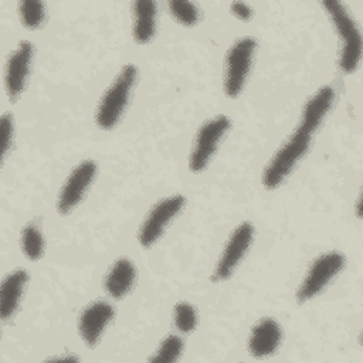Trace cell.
Instances as JSON below:
<instances>
[{
	"instance_id": "19",
	"label": "cell",
	"mask_w": 363,
	"mask_h": 363,
	"mask_svg": "<svg viewBox=\"0 0 363 363\" xmlns=\"http://www.w3.org/2000/svg\"><path fill=\"white\" fill-rule=\"evenodd\" d=\"M173 325L177 332L183 335L194 332L199 325V313L196 306L187 301H179L173 308Z\"/></svg>"
},
{
	"instance_id": "14",
	"label": "cell",
	"mask_w": 363,
	"mask_h": 363,
	"mask_svg": "<svg viewBox=\"0 0 363 363\" xmlns=\"http://www.w3.org/2000/svg\"><path fill=\"white\" fill-rule=\"evenodd\" d=\"M138 281V268L128 257L116 258L104 278L105 292L116 301L126 298Z\"/></svg>"
},
{
	"instance_id": "7",
	"label": "cell",
	"mask_w": 363,
	"mask_h": 363,
	"mask_svg": "<svg viewBox=\"0 0 363 363\" xmlns=\"http://www.w3.org/2000/svg\"><path fill=\"white\" fill-rule=\"evenodd\" d=\"M255 238V227L251 221H242L228 235L221 254L211 272L213 282L228 281L242 259L247 257Z\"/></svg>"
},
{
	"instance_id": "15",
	"label": "cell",
	"mask_w": 363,
	"mask_h": 363,
	"mask_svg": "<svg viewBox=\"0 0 363 363\" xmlns=\"http://www.w3.org/2000/svg\"><path fill=\"white\" fill-rule=\"evenodd\" d=\"M30 275L26 268L10 271L0 285V318L3 322L11 320L17 313Z\"/></svg>"
},
{
	"instance_id": "22",
	"label": "cell",
	"mask_w": 363,
	"mask_h": 363,
	"mask_svg": "<svg viewBox=\"0 0 363 363\" xmlns=\"http://www.w3.org/2000/svg\"><path fill=\"white\" fill-rule=\"evenodd\" d=\"M14 140V119L10 112H4L0 118V157L1 164L7 159Z\"/></svg>"
},
{
	"instance_id": "2",
	"label": "cell",
	"mask_w": 363,
	"mask_h": 363,
	"mask_svg": "<svg viewBox=\"0 0 363 363\" xmlns=\"http://www.w3.org/2000/svg\"><path fill=\"white\" fill-rule=\"evenodd\" d=\"M322 7L329 16L340 43L339 69L345 75H352L357 71L362 60L360 30L343 3L328 0L322 3Z\"/></svg>"
},
{
	"instance_id": "13",
	"label": "cell",
	"mask_w": 363,
	"mask_h": 363,
	"mask_svg": "<svg viewBox=\"0 0 363 363\" xmlns=\"http://www.w3.org/2000/svg\"><path fill=\"white\" fill-rule=\"evenodd\" d=\"M335 101L336 89L332 85H323L318 88L302 108L298 129L313 136V133L322 126L330 113Z\"/></svg>"
},
{
	"instance_id": "24",
	"label": "cell",
	"mask_w": 363,
	"mask_h": 363,
	"mask_svg": "<svg viewBox=\"0 0 363 363\" xmlns=\"http://www.w3.org/2000/svg\"><path fill=\"white\" fill-rule=\"evenodd\" d=\"M54 360H78V357L72 354H65V356H57L54 357Z\"/></svg>"
},
{
	"instance_id": "5",
	"label": "cell",
	"mask_w": 363,
	"mask_h": 363,
	"mask_svg": "<svg viewBox=\"0 0 363 363\" xmlns=\"http://www.w3.org/2000/svg\"><path fill=\"white\" fill-rule=\"evenodd\" d=\"M346 257L339 251H328L316 257L306 269L295 292L298 303H306L318 298L345 269Z\"/></svg>"
},
{
	"instance_id": "12",
	"label": "cell",
	"mask_w": 363,
	"mask_h": 363,
	"mask_svg": "<svg viewBox=\"0 0 363 363\" xmlns=\"http://www.w3.org/2000/svg\"><path fill=\"white\" fill-rule=\"evenodd\" d=\"M282 340V326L277 319L267 316L252 325L247 339V349L254 359H267L279 350Z\"/></svg>"
},
{
	"instance_id": "11",
	"label": "cell",
	"mask_w": 363,
	"mask_h": 363,
	"mask_svg": "<svg viewBox=\"0 0 363 363\" xmlns=\"http://www.w3.org/2000/svg\"><path fill=\"white\" fill-rule=\"evenodd\" d=\"M115 308L105 299L88 303L78 316V335L86 347H95L115 319Z\"/></svg>"
},
{
	"instance_id": "17",
	"label": "cell",
	"mask_w": 363,
	"mask_h": 363,
	"mask_svg": "<svg viewBox=\"0 0 363 363\" xmlns=\"http://www.w3.org/2000/svg\"><path fill=\"white\" fill-rule=\"evenodd\" d=\"M20 248L28 261H38L45 251V241L40 224L37 221L27 223L20 233Z\"/></svg>"
},
{
	"instance_id": "1",
	"label": "cell",
	"mask_w": 363,
	"mask_h": 363,
	"mask_svg": "<svg viewBox=\"0 0 363 363\" xmlns=\"http://www.w3.org/2000/svg\"><path fill=\"white\" fill-rule=\"evenodd\" d=\"M138 78V67L135 64H125L108 85L96 105L94 115L95 125L101 130L109 132L119 125L130 102Z\"/></svg>"
},
{
	"instance_id": "10",
	"label": "cell",
	"mask_w": 363,
	"mask_h": 363,
	"mask_svg": "<svg viewBox=\"0 0 363 363\" xmlns=\"http://www.w3.org/2000/svg\"><path fill=\"white\" fill-rule=\"evenodd\" d=\"M34 60V45L21 40L10 52L4 67V89L10 102H16L26 89Z\"/></svg>"
},
{
	"instance_id": "8",
	"label": "cell",
	"mask_w": 363,
	"mask_h": 363,
	"mask_svg": "<svg viewBox=\"0 0 363 363\" xmlns=\"http://www.w3.org/2000/svg\"><path fill=\"white\" fill-rule=\"evenodd\" d=\"M186 197L183 194H172L159 200L147 211L138 230V242L142 248L153 247L166 233L172 221L183 211Z\"/></svg>"
},
{
	"instance_id": "9",
	"label": "cell",
	"mask_w": 363,
	"mask_h": 363,
	"mask_svg": "<svg viewBox=\"0 0 363 363\" xmlns=\"http://www.w3.org/2000/svg\"><path fill=\"white\" fill-rule=\"evenodd\" d=\"M98 176V163L94 159H85L78 163L60 187L55 210L61 216L71 214L85 199L88 190Z\"/></svg>"
},
{
	"instance_id": "6",
	"label": "cell",
	"mask_w": 363,
	"mask_h": 363,
	"mask_svg": "<svg viewBox=\"0 0 363 363\" xmlns=\"http://www.w3.org/2000/svg\"><path fill=\"white\" fill-rule=\"evenodd\" d=\"M230 129L231 119L225 115L213 116L199 128L187 159V167L193 174H200L208 167Z\"/></svg>"
},
{
	"instance_id": "3",
	"label": "cell",
	"mask_w": 363,
	"mask_h": 363,
	"mask_svg": "<svg viewBox=\"0 0 363 363\" xmlns=\"http://www.w3.org/2000/svg\"><path fill=\"white\" fill-rule=\"evenodd\" d=\"M312 138V135H308L298 128L292 132L264 167L261 183L265 190H277L286 182L296 164L308 153Z\"/></svg>"
},
{
	"instance_id": "16",
	"label": "cell",
	"mask_w": 363,
	"mask_h": 363,
	"mask_svg": "<svg viewBox=\"0 0 363 363\" xmlns=\"http://www.w3.org/2000/svg\"><path fill=\"white\" fill-rule=\"evenodd\" d=\"M157 31V4L152 0L132 3V37L133 41L149 44Z\"/></svg>"
},
{
	"instance_id": "4",
	"label": "cell",
	"mask_w": 363,
	"mask_h": 363,
	"mask_svg": "<svg viewBox=\"0 0 363 363\" xmlns=\"http://www.w3.org/2000/svg\"><path fill=\"white\" fill-rule=\"evenodd\" d=\"M257 40L251 35L235 40L224 58L223 91L230 99L238 98L247 86L257 52Z\"/></svg>"
},
{
	"instance_id": "21",
	"label": "cell",
	"mask_w": 363,
	"mask_h": 363,
	"mask_svg": "<svg viewBox=\"0 0 363 363\" xmlns=\"http://www.w3.org/2000/svg\"><path fill=\"white\" fill-rule=\"evenodd\" d=\"M169 11L172 17L184 27H193L200 21L201 13L200 9L190 1H183V0H172L167 3Z\"/></svg>"
},
{
	"instance_id": "23",
	"label": "cell",
	"mask_w": 363,
	"mask_h": 363,
	"mask_svg": "<svg viewBox=\"0 0 363 363\" xmlns=\"http://www.w3.org/2000/svg\"><path fill=\"white\" fill-rule=\"evenodd\" d=\"M230 10L233 13V16L241 21H248L252 18V7H250L245 3H231Z\"/></svg>"
},
{
	"instance_id": "20",
	"label": "cell",
	"mask_w": 363,
	"mask_h": 363,
	"mask_svg": "<svg viewBox=\"0 0 363 363\" xmlns=\"http://www.w3.org/2000/svg\"><path fill=\"white\" fill-rule=\"evenodd\" d=\"M183 350V339L179 335L170 333L162 339L159 347L149 360L153 363H174L182 357Z\"/></svg>"
},
{
	"instance_id": "18",
	"label": "cell",
	"mask_w": 363,
	"mask_h": 363,
	"mask_svg": "<svg viewBox=\"0 0 363 363\" xmlns=\"http://www.w3.org/2000/svg\"><path fill=\"white\" fill-rule=\"evenodd\" d=\"M18 16L21 26L27 30L40 28L47 17V6L38 0H24L18 3Z\"/></svg>"
}]
</instances>
